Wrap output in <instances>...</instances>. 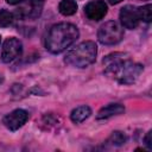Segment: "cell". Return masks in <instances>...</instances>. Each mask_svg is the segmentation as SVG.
Listing matches in <instances>:
<instances>
[{"instance_id": "cell-1", "label": "cell", "mask_w": 152, "mask_h": 152, "mask_svg": "<svg viewBox=\"0 0 152 152\" xmlns=\"http://www.w3.org/2000/svg\"><path fill=\"white\" fill-rule=\"evenodd\" d=\"M103 65L104 74L121 84H131L135 82L144 70L141 64L129 61L120 52L110 53L103 58Z\"/></svg>"}, {"instance_id": "cell-2", "label": "cell", "mask_w": 152, "mask_h": 152, "mask_svg": "<svg viewBox=\"0 0 152 152\" xmlns=\"http://www.w3.org/2000/svg\"><path fill=\"white\" fill-rule=\"evenodd\" d=\"M78 28L71 23H59L53 25L45 38V48L51 53H59L69 48L78 38Z\"/></svg>"}, {"instance_id": "cell-3", "label": "cell", "mask_w": 152, "mask_h": 152, "mask_svg": "<svg viewBox=\"0 0 152 152\" xmlns=\"http://www.w3.org/2000/svg\"><path fill=\"white\" fill-rule=\"evenodd\" d=\"M97 46L93 40H86L72 48L64 57L66 64L75 68H87L96 59Z\"/></svg>"}, {"instance_id": "cell-4", "label": "cell", "mask_w": 152, "mask_h": 152, "mask_svg": "<svg viewBox=\"0 0 152 152\" xmlns=\"http://www.w3.org/2000/svg\"><path fill=\"white\" fill-rule=\"evenodd\" d=\"M124 38L122 27L114 20L106 21L97 31V39L104 45H114Z\"/></svg>"}, {"instance_id": "cell-5", "label": "cell", "mask_w": 152, "mask_h": 152, "mask_svg": "<svg viewBox=\"0 0 152 152\" xmlns=\"http://www.w3.org/2000/svg\"><path fill=\"white\" fill-rule=\"evenodd\" d=\"M21 51H23V44L18 38L15 37L7 38L2 45L1 59L5 63H10L13 59H15L18 56H20Z\"/></svg>"}, {"instance_id": "cell-6", "label": "cell", "mask_w": 152, "mask_h": 152, "mask_svg": "<svg viewBox=\"0 0 152 152\" xmlns=\"http://www.w3.org/2000/svg\"><path fill=\"white\" fill-rule=\"evenodd\" d=\"M27 120H28V113L25 109L18 108L12 110L7 115H5V118L2 119V122L6 126V128L14 132V131H18L20 127H23Z\"/></svg>"}, {"instance_id": "cell-7", "label": "cell", "mask_w": 152, "mask_h": 152, "mask_svg": "<svg viewBox=\"0 0 152 152\" xmlns=\"http://www.w3.org/2000/svg\"><path fill=\"white\" fill-rule=\"evenodd\" d=\"M107 4L103 0H94L84 6V14L88 19L99 21L104 18V15L107 14Z\"/></svg>"}, {"instance_id": "cell-8", "label": "cell", "mask_w": 152, "mask_h": 152, "mask_svg": "<svg viewBox=\"0 0 152 152\" xmlns=\"http://www.w3.org/2000/svg\"><path fill=\"white\" fill-rule=\"evenodd\" d=\"M120 21L124 27L133 30L139 25V17H138V12L137 8L132 5H126L120 10V14H119Z\"/></svg>"}, {"instance_id": "cell-9", "label": "cell", "mask_w": 152, "mask_h": 152, "mask_svg": "<svg viewBox=\"0 0 152 152\" xmlns=\"http://www.w3.org/2000/svg\"><path fill=\"white\" fill-rule=\"evenodd\" d=\"M125 112V107L121 103H109L104 107H102L96 115L97 120H104V119H109L112 116L122 114Z\"/></svg>"}, {"instance_id": "cell-10", "label": "cell", "mask_w": 152, "mask_h": 152, "mask_svg": "<svg viewBox=\"0 0 152 152\" xmlns=\"http://www.w3.org/2000/svg\"><path fill=\"white\" fill-rule=\"evenodd\" d=\"M91 114V108L89 106H80L72 109L70 113V119L75 124H81L84 120H87Z\"/></svg>"}, {"instance_id": "cell-11", "label": "cell", "mask_w": 152, "mask_h": 152, "mask_svg": "<svg viewBox=\"0 0 152 152\" xmlns=\"http://www.w3.org/2000/svg\"><path fill=\"white\" fill-rule=\"evenodd\" d=\"M58 11L63 15H72L77 12V4L74 0H62L58 5Z\"/></svg>"}, {"instance_id": "cell-12", "label": "cell", "mask_w": 152, "mask_h": 152, "mask_svg": "<svg viewBox=\"0 0 152 152\" xmlns=\"http://www.w3.org/2000/svg\"><path fill=\"white\" fill-rule=\"evenodd\" d=\"M126 141H127V135L124 132L115 131L108 137L106 142L110 146H116L118 147V146H122L124 144H126Z\"/></svg>"}, {"instance_id": "cell-13", "label": "cell", "mask_w": 152, "mask_h": 152, "mask_svg": "<svg viewBox=\"0 0 152 152\" xmlns=\"http://www.w3.org/2000/svg\"><path fill=\"white\" fill-rule=\"evenodd\" d=\"M151 8H152L151 4H147L145 6L138 7L137 8V12H138L139 20H144L146 23H150L152 20V10Z\"/></svg>"}, {"instance_id": "cell-14", "label": "cell", "mask_w": 152, "mask_h": 152, "mask_svg": "<svg viewBox=\"0 0 152 152\" xmlns=\"http://www.w3.org/2000/svg\"><path fill=\"white\" fill-rule=\"evenodd\" d=\"M13 20H14L13 13H11L7 10L0 11V27H7V26L12 25Z\"/></svg>"}, {"instance_id": "cell-15", "label": "cell", "mask_w": 152, "mask_h": 152, "mask_svg": "<svg viewBox=\"0 0 152 152\" xmlns=\"http://www.w3.org/2000/svg\"><path fill=\"white\" fill-rule=\"evenodd\" d=\"M144 142L148 150H152V131H148L144 138Z\"/></svg>"}, {"instance_id": "cell-16", "label": "cell", "mask_w": 152, "mask_h": 152, "mask_svg": "<svg viewBox=\"0 0 152 152\" xmlns=\"http://www.w3.org/2000/svg\"><path fill=\"white\" fill-rule=\"evenodd\" d=\"M23 0H6V2L8 4V5H17V4H19V2H21Z\"/></svg>"}, {"instance_id": "cell-17", "label": "cell", "mask_w": 152, "mask_h": 152, "mask_svg": "<svg viewBox=\"0 0 152 152\" xmlns=\"http://www.w3.org/2000/svg\"><path fill=\"white\" fill-rule=\"evenodd\" d=\"M110 5H116V4H119V2H121L122 0H107Z\"/></svg>"}, {"instance_id": "cell-18", "label": "cell", "mask_w": 152, "mask_h": 152, "mask_svg": "<svg viewBox=\"0 0 152 152\" xmlns=\"http://www.w3.org/2000/svg\"><path fill=\"white\" fill-rule=\"evenodd\" d=\"M0 42H1V36H0Z\"/></svg>"}]
</instances>
